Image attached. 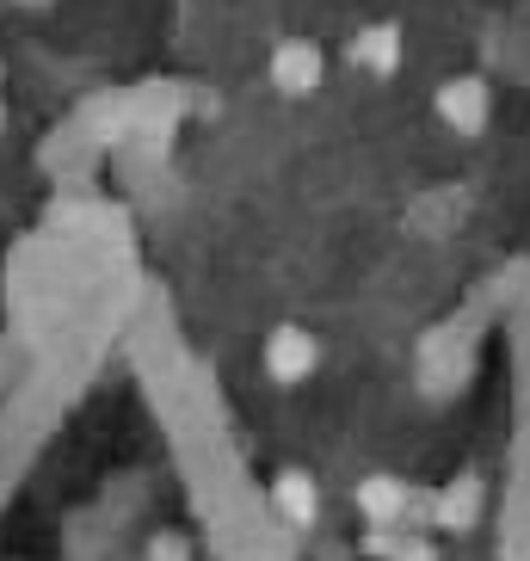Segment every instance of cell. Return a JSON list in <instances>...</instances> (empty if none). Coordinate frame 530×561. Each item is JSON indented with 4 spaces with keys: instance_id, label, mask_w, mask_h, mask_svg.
<instances>
[{
    "instance_id": "cell-1",
    "label": "cell",
    "mask_w": 530,
    "mask_h": 561,
    "mask_svg": "<svg viewBox=\"0 0 530 561\" xmlns=\"http://www.w3.org/2000/svg\"><path fill=\"white\" fill-rule=\"evenodd\" d=\"M438 112H445L450 130L475 136L481 124H487V87H481V81H450L445 93H438Z\"/></svg>"
},
{
    "instance_id": "cell-4",
    "label": "cell",
    "mask_w": 530,
    "mask_h": 561,
    "mask_svg": "<svg viewBox=\"0 0 530 561\" xmlns=\"http://www.w3.org/2000/svg\"><path fill=\"white\" fill-rule=\"evenodd\" d=\"M358 506H365L370 518H401V512H407V494H401L395 481H365V488H358Z\"/></svg>"
},
{
    "instance_id": "cell-3",
    "label": "cell",
    "mask_w": 530,
    "mask_h": 561,
    "mask_svg": "<svg viewBox=\"0 0 530 561\" xmlns=\"http://www.w3.org/2000/svg\"><path fill=\"white\" fill-rule=\"evenodd\" d=\"M278 506L297 518V525H309L315 518V481L309 476H278Z\"/></svg>"
},
{
    "instance_id": "cell-6",
    "label": "cell",
    "mask_w": 530,
    "mask_h": 561,
    "mask_svg": "<svg viewBox=\"0 0 530 561\" xmlns=\"http://www.w3.org/2000/svg\"><path fill=\"white\" fill-rule=\"evenodd\" d=\"M149 556H154V561H185V549H180V537H161Z\"/></svg>"
},
{
    "instance_id": "cell-2",
    "label": "cell",
    "mask_w": 530,
    "mask_h": 561,
    "mask_svg": "<svg viewBox=\"0 0 530 561\" xmlns=\"http://www.w3.org/2000/svg\"><path fill=\"white\" fill-rule=\"evenodd\" d=\"M265 364H272V377H278V382H297L302 370H315V340H309V333H297V328L272 333Z\"/></svg>"
},
{
    "instance_id": "cell-5",
    "label": "cell",
    "mask_w": 530,
    "mask_h": 561,
    "mask_svg": "<svg viewBox=\"0 0 530 561\" xmlns=\"http://www.w3.org/2000/svg\"><path fill=\"white\" fill-rule=\"evenodd\" d=\"M315 75H321V62H315V56H302V44H290V50L278 56V81L284 87H309Z\"/></svg>"
}]
</instances>
